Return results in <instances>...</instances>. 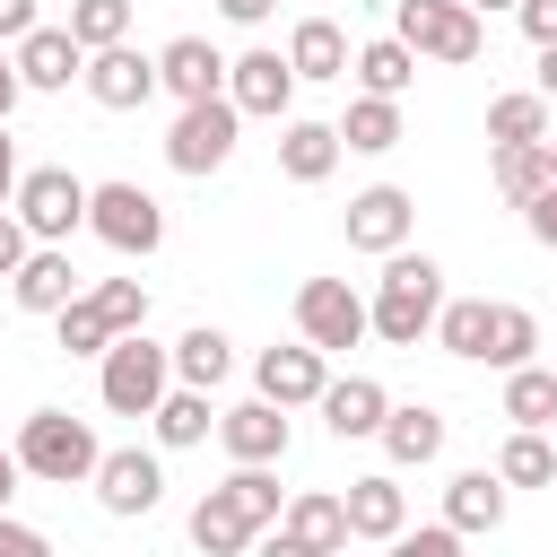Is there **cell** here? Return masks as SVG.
I'll return each instance as SVG.
<instances>
[{"mask_svg": "<svg viewBox=\"0 0 557 557\" xmlns=\"http://www.w3.org/2000/svg\"><path fill=\"white\" fill-rule=\"evenodd\" d=\"M366 313H374V339H383V348H418V339H435L444 270H435L426 252H392L383 278H374V296H366Z\"/></svg>", "mask_w": 557, "mask_h": 557, "instance_id": "6da1fadb", "label": "cell"}, {"mask_svg": "<svg viewBox=\"0 0 557 557\" xmlns=\"http://www.w3.org/2000/svg\"><path fill=\"white\" fill-rule=\"evenodd\" d=\"M9 444H17V470H26V479H44V487H96L104 444H96L87 418H70V409H26Z\"/></svg>", "mask_w": 557, "mask_h": 557, "instance_id": "7a4b0ae2", "label": "cell"}, {"mask_svg": "<svg viewBox=\"0 0 557 557\" xmlns=\"http://www.w3.org/2000/svg\"><path fill=\"white\" fill-rule=\"evenodd\" d=\"M165 392H174V348H157L148 331H131V339H113L96 357V400L113 418H157Z\"/></svg>", "mask_w": 557, "mask_h": 557, "instance_id": "3957f363", "label": "cell"}, {"mask_svg": "<svg viewBox=\"0 0 557 557\" xmlns=\"http://www.w3.org/2000/svg\"><path fill=\"white\" fill-rule=\"evenodd\" d=\"M392 35H400L418 61H444V70H461V61L487 52L479 9H461V0H392Z\"/></svg>", "mask_w": 557, "mask_h": 557, "instance_id": "277c9868", "label": "cell"}, {"mask_svg": "<svg viewBox=\"0 0 557 557\" xmlns=\"http://www.w3.org/2000/svg\"><path fill=\"white\" fill-rule=\"evenodd\" d=\"M87 200H96V183H78L70 165H26V183H17V226L35 235V244H70L78 226H87Z\"/></svg>", "mask_w": 557, "mask_h": 557, "instance_id": "5b68a950", "label": "cell"}, {"mask_svg": "<svg viewBox=\"0 0 557 557\" xmlns=\"http://www.w3.org/2000/svg\"><path fill=\"white\" fill-rule=\"evenodd\" d=\"M87 235L113 244L122 261H148V252L165 244V209H157V191H139V183H96V200H87Z\"/></svg>", "mask_w": 557, "mask_h": 557, "instance_id": "8992f818", "label": "cell"}, {"mask_svg": "<svg viewBox=\"0 0 557 557\" xmlns=\"http://www.w3.org/2000/svg\"><path fill=\"white\" fill-rule=\"evenodd\" d=\"M235 131H244V113H235L226 96L183 104V113H174V131H165V165H174V174H191V183H209V174L235 157Z\"/></svg>", "mask_w": 557, "mask_h": 557, "instance_id": "52a82bcc", "label": "cell"}, {"mask_svg": "<svg viewBox=\"0 0 557 557\" xmlns=\"http://www.w3.org/2000/svg\"><path fill=\"white\" fill-rule=\"evenodd\" d=\"M366 331H374V313H366V296H357L348 278H305V287H296V339H305V348L339 357V348H357Z\"/></svg>", "mask_w": 557, "mask_h": 557, "instance_id": "ba28073f", "label": "cell"}, {"mask_svg": "<svg viewBox=\"0 0 557 557\" xmlns=\"http://www.w3.org/2000/svg\"><path fill=\"white\" fill-rule=\"evenodd\" d=\"M296 70H287V52H270V44H252V52H235L226 61V104L244 113V122H296Z\"/></svg>", "mask_w": 557, "mask_h": 557, "instance_id": "9c48e42d", "label": "cell"}, {"mask_svg": "<svg viewBox=\"0 0 557 557\" xmlns=\"http://www.w3.org/2000/svg\"><path fill=\"white\" fill-rule=\"evenodd\" d=\"M96 505H104L113 522L157 513V505H165V461H157V453H139V444H113V453L96 461Z\"/></svg>", "mask_w": 557, "mask_h": 557, "instance_id": "30bf717a", "label": "cell"}, {"mask_svg": "<svg viewBox=\"0 0 557 557\" xmlns=\"http://www.w3.org/2000/svg\"><path fill=\"white\" fill-rule=\"evenodd\" d=\"M409 226H418V200H409L400 183H366V191L348 200V252L392 261V252H409Z\"/></svg>", "mask_w": 557, "mask_h": 557, "instance_id": "8fae6325", "label": "cell"}, {"mask_svg": "<svg viewBox=\"0 0 557 557\" xmlns=\"http://www.w3.org/2000/svg\"><path fill=\"white\" fill-rule=\"evenodd\" d=\"M252 392L270 400V409H322V392H331V357L322 348H261L252 357Z\"/></svg>", "mask_w": 557, "mask_h": 557, "instance_id": "7c38bea8", "label": "cell"}, {"mask_svg": "<svg viewBox=\"0 0 557 557\" xmlns=\"http://www.w3.org/2000/svg\"><path fill=\"white\" fill-rule=\"evenodd\" d=\"M218 444H226L235 470H278V461H287V409H270V400L252 392V400L218 409Z\"/></svg>", "mask_w": 557, "mask_h": 557, "instance_id": "4fadbf2b", "label": "cell"}, {"mask_svg": "<svg viewBox=\"0 0 557 557\" xmlns=\"http://www.w3.org/2000/svg\"><path fill=\"white\" fill-rule=\"evenodd\" d=\"M78 296H87V278H78L70 244H35V252H26V270L9 278V305H17V313H44V322H52V313H70Z\"/></svg>", "mask_w": 557, "mask_h": 557, "instance_id": "5bb4252c", "label": "cell"}, {"mask_svg": "<svg viewBox=\"0 0 557 557\" xmlns=\"http://www.w3.org/2000/svg\"><path fill=\"white\" fill-rule=\"evenodd\" d=\"M104 113H139L148 96H157V52H139V44H113V52H87V78H78Z\"/></svg>", "mask_w": 557, "mask_h": 557, "instance_id": "9a60e30c", "label": "cell"}, {"mask_svg": "<svg viewBox=\"0 0 557 557\" xmlns=\"http://www.w3.org/2000/svg\"><path fill=\"white\" fill-rule=\"evenodd\" d=\"M261 531H270V522H261L226 479L191 505V548H200V557H252V540H261Z\"/></svg>", "mask_w": 557, "mask_h": 557, "instance_id": "2e32d148", "label": "cell"}, {"mask_svg": "<svg viewBox=\"0 0 557 557\" xmlns=\"http://www.w3.org/2000/svg\"><path fill=\"white\" fill-rule=\"evenodd\" d=\"M157 87H165L174 104H209V96H226V52H218L209 35H174V44L157 52Z\"/></svg>", "mask_w": 557, "mask_h": 557, "instance_id": "e0dca14e", "label": "cell"}, {"mask_svg": "<svg viewBox=\"0 0 557 557\" xmlns=\"http://www.w3.org/2000/svg\"><path fill=\"white\" fill-rule=\"evenodd\" d=\"M348 540H374V548H392L400 531H409V496H400V479L392 470H366V479H348Z\"/></svg>", "mask_w": 557, "mask_h": 557, "instance_id": "ac0fdd59", "label": "cell"}, {"mask_svg": "<svg viewBox=\"0 0 557 557\" xmlns=\"http://www.w3.org/2000/svg\"><path fill=\"white\" fill-rule=\"evenodd\" d=\"M383 418H392V392H383L374 374H331V392H322V426H331L339 444L383 435Z\"/></svg>", "mask_w": 557, "mask_h": 557, "instance_id": "d6986e66", "label": "cell"}, {"mask_svg": "<svg viewBox=\"0 0 557 557\" xmlns=\"http://www.w3.org/2000/svg\"><path fill=\"white\" fill-rule=\"evenodd\" d=\"M17 78H26V96H61L70 78H87L78 35H70V26H35V35L17 44Z\"/></svg>", "mask_w": 557, "mask_h": 557, "instance_id": "ffe728a7", "label": "cell"}, {"mask_svg": "<svg viewBox=\"0 0 557 557\" xmlns=\"http://www.w3.org/2000/svg\"><path fill=\"white\" fill-rule=\"evenodd\" d=\"M383 461L392 470H426L435 453H444V409H426V400H392V418H383Z\"/></svg>", "mask_w": 557, "mask_h": 557, "instance_id": "44dd1931", "label": "cell"}, {"mask_svg": "<svg viewBox=\"0 0 557 557\" xmlns=\"http://www.w3.org/2000/svg\"><path fill=\"white\" fill-rule=\"evenodd\" d=\"M348 148H339V122H278V174L287 183H331V165H339Z\"/></svg>", "mask_w": 557, "mask_h": 557, "instance_id": "7402d4cb", "label": "cell"}, {"mask_svg": "<svg viewBox=\"0 0 557 557\" xmlns=\"http://www.w3.org/2000/svg\"><path fill=\"white\" fill-rule=\"evenodd\" d=\"M348 35L331 26V17H296V35H287V70L305 78V87H331V78H348Z\"/></svg>", "mask_w": 557, "mask_h": 557, "instance_id": "603a6c76", "label": "cell"}, {"mask_svg": "<svg viewBox=\"0 0 557 557\" xmlns=\"http://www.w3.org/2000/svg\"><path fill=\"white\" fill-rule=\"evenodd\" d=\"M505 496H513V487H505L496 470H453V479H444V522H453L461 540H470V531H496V522H505Z\"/></svg>", "mask_w": 557, "mask_h": 557, "instance_id": "cb8c5ba5", "label": "cell"}, {"mask_svg": "<svg viewBox=\"0 0 557 557\" xmlns=\"http://www.w3.org/2000/svg\"><path fill=\"white\" fill-rule=\"evenodd\" d=\"M278 531H296L313 557H339V548H348V505H339L331 487H296L287 513H278Z\"/></svg>", "mask_w": 557, "mask_h": 557, "instance_id": "d4e9b609", "label": "cell"}, {"mask_svg": "<svg viewBox=\"0 0 557 557\" xmlns=\"http://www.w3.org/2000/svg\"><path fill=\"white\" fill-rule=\"evenodd\" d=\"M348 78H357V96H409L418 87V52L400 44V35H374V44H357V61H348Z\"/></svg>", "mask_w": 557, "mask_h": 557, "instance_id": "484cf974", "label": "cell"}, {"mask_svg": "<svg viewBox=\"0 0 557 557\" xmlns=\"http://www.w3.org/2000/svg\"><path fill=\"white\" fill-rule=\"evenodd\" d=\"M400 139H409V122H400L392 96H348V113H339V148L348 157H392Z\"/></svg>", "mask_w": 557, "mask_h": 557, "instance_id": "4316f807", "label": "cell"}, {"mask_svg": "<svg viewBox=\"0 0 557 557\" xmlns=\"http://www.w3.org/2000/svg\"><path fill=\"white\" fill-rule=\"evenodd\" d=\"M226 374H235V339H226L218 322H191V331L174 339V383H183V392H218Z\"/></svg>", "mask_w": 557, "mask_h": 557, "instance_id": "83f0119b", "label": "cell"}, {"mask_svg": "<svg viewBox=\"0 0 557 557\" xmlns=\"http://www.w3.org/2000/svg\"><path fill=\"white\" fill-rule=\"evenodd\" d=\"M548 113H557V104H548L540 87H505V96H487V139H496V148H540V139H548Z\"/></svg>", "mask_w": 557, "mask_h": 557, "instance_id": "f1b7e54d", "label": "cell"}, {"mask_svg": "<svg viewBox=\"0 0 557 557\" xmlns=\"http://www.w3.org/2000/svg\"><path fill=\"white\" fill-rule=\"evenodd\" d=\"M487 174H496V200H505V209H531V200L557 183L548 139H540V148H496V157H487Z\"/></svg>", "mask_w": 557, "mask_h": 557, "instance_id": "f546056e", "label": "cell"}, {"mask_svg": "<svg viewBox=\"0 0 557 557\" xmlns=\"http://www.w3.org/2000/svg\"><path fill=\"white\" fill-rule=\"evenodd\" d=\"M148 426H157V444H165V453H191V444H209V435H218V409H209V392H183V383H174V392L157 400V418H148Z\"/></svg>", "mask_w": 557, "mask_h": 557, "instance_id": "4dcf8cb0", "label": "cell"}, {"mask_svg": "<svg viewBox=\"0 0 557 557\" xmlns=\"http://www.w3.org/2000/svg\"><path fill=\"white\" fill-rule=\"evenodd\" d=\"M487 322H496V305L487 296H444V313H435V348L444 357H487Z\"/></svg>", "mask_w": 557, "mask_h": 557, "instance_id": "1f68e13d", "label": "cell"}, {"mask_svg": "<svg viewBox=\"0 0 557 557\" xmlns=\"http://www.w3.org/2000/svg\"><path fill=\"white\" fill-rule=\"evenodd\" d=\"M505 418L531 426V435H548V418H557V366H513L505 374Z\"/></svg>", "mask_w": 557, "mask_h": 557, "instance_id": "d6a6232c", "label": "cell"}, {"mask_svg": "<svg viewBox=\"0 0 557 557\" xmlns=\"http://www.w3.org/2000/svg\"><path fill=\"white\" fill-rule=\"evenodd\" d=\"M496 479H505V487H557V444L531 435V426H513L505 453H496Z\"/></svg>", "mask_w": 557, "mask_h": 557, "instance_id": "836d02e7", "label": "cell"}, {"mask_svg": "<svg viewBox=\"0 0 557 557\" xmlns=\"http://www.w3.org/2000/svg\"><path fill=\"white\" fill-rule=\"evenodd\" d=\"M531 348H540V322H531V305H496V322H487V357H479V366L513 374V366H531Z\"/></svg>", "mask_w": 557, "mask_h": 557, "instance_id": "e575fe53", "label": "cell"}, {"mask_svg": "<svg viewBox=\"0 0 557 557\" xmlns=\"http://www.w3.org/2000/svg\"><path fill=\"white\" fill-rule=\"evenodd\" d=\"M70 35H78V52L131 44V0H70Z\"/></svg>", "mask_w": 557, "mask_h": 557, "instance_id": "d590c367", "label": "cell"}, {"mask_svg": "<svg viewBox=\"0 0 557 557\" xmlns=\"http://www.w3.org/2000/svg\"><path fill=\"white\" fill-rule=\"evenodd\" d=\"M52 339H61V357H104V348H113L122 331H113V322L96 313V296H78L70 313H52Z\"/></svg>", "mask_w": 557, "mask_h": 557, "instance_id": "8d00e7d4", "label": "cell"}, {"mask_svg": "<svg viewBox=\"0 0 557 557\" xmlns=\"http://www.w3.org/2000/svg\"><path fill=\"white\" fill-rule=\"evenodd\" d=\"M87 296H96V313H104L122 339H131V331H148V287H139V278H96Z\"/></svg>", "mask_w": 557, "mask_h": 557, "instance_id": "74e56055", "label": "cell"}, {"mask_svg": "<svg viewBox=\"0 0 557 557\" xmlns=\"http://www.w3.org/2000/svg\"><path fill=\"white\" fill-rule=\"evenodd\" d=\"M383 557H461V531L453 522H426V531H400Z\"/></svg>", "mask_w": 557, "mask_h": 557, "instance_id": "f35d334b", "label": "cell"}, {"mask_svg": "<svg viewBox=\"0 0 557 557\" xmlns=\"http://www.w3.org/2000/svg\"><path fill=\"white\" fill-rule=\"evenodd\" d=\"M26 252H35V235L17 226V209H0V278H17V270H26Z\"/></svg>", "mask_w": 557, "mask_h": 557, "instance_id": "ab89813d", "label": "cell"}, {"mask_svg": "<svg viewBox=\"0 0 557 557\" xmlns=\"http://www.w3.org/2000/svg\"><path fill=\"white\" fill-rule=\"evenodd\" d=\"M0 557H52V540H44L35 522H17V513H0Z\"/></svg>", "mask_w": 557, "mask_h": 557, "instance_id": "60d3db41", "label": "cell"}, {"mask_svg": "<svg viewBox=\"0 0 557 557\" xmlns=\"http://www.w3.org/2000/svg\"><path fill=\"white\" fill-rule=\"evenodd\" d=\"M513 26H522L540 52H548V44H557V0H522V9H513Z\"/></svg>", "mask_w": 557, "mask_h": 557, "instance_id": "b9f144b4", "label": "cell"}, {"mask_svg": "<svg viewBox=\"0 0 557 557\" xmlns=\"http://www.w3.org/2000/svg\"><path fill=\"white\" fill-rule=\"evenodd\" d=\"M35 26H44V17H35V0H0V44H9V52H17Z\"/></svg>", "mask_w": 557, "mask_h": 557, "instance_id": "7bdbcfd3", "label": "cell"}, {"mask_svg": "<svg viewBox=\"0 0 557 557\" xmlns=\"http://www.w3.org/2000/svg\"><path fill=\"white\" fill-rule=\"evenodd\" d=\"M522 226H531V235H540V244L557 252V183H548V191H540V200L522 209Z\"/></svg>", "mask_w": 557, "mask_h": 557, "instance_id": "ee69618b", "label": "cell"}, {"mask_svg": "<svg viewBox=\"0 0 557 557\" xmlns=\"http://www.w3.org/2000/svg\"><path fill=\"white\" fill-rule=\"evenodd\" d=\"M17 96H26V78H17V52L0 44V131H9V113H17Z\"/></svg>", "mask_w": 557, "mask_h": 557, "instance_id": "f6af8a7d", "label": "cell"}, {"mask_svg": "<svg viewBox=\"0 0 557 557\" xmlns=\"http://www.w3.org/2000/svg\"><path fill=\"white\" fill-rule=\"evenodd\" d=\"M17 183H26V165H17V139H9V131H0V209H9V200H17Z\"/></svg>", "mask_w": 557, "mask_h": 557, "instance_id": "bcb514c9", "label": "cell"}, {"mask_svg": "<svg viewBox=\"0 0 557 557\" xmlns=\"http://www.w3.org/2000/svg\"><path fill=\"white\" fill-rule=\"evenodd\" d=\"M252 557H313V548H305L296 531H261V540H252Z\"/></svg>", "mask_w": 557, "mask_h": 557, "instance_id": "7dc6e473", "label": "cell"}, {"mask_svg": "<svg viewBox=\"0 0 557 557\" xmlns=\"http://www.w3.org/2000/svg\"><path fill=\"white\" fill-rule=\"evenodd\" d=\"M278 0H218V17H235V26H261Z\"/></svg>", "mask_w": 557, "mask_h": 557, "instance_id": "c3c4849f", "label": "cell"}, {"mask_svg": "<svg viewBox=\"0 0 557 557\" xmlns=\"http://www.w3.org/2000/svg\"><path fill=\"white\" fill-rule=\"evenodd\" d=\"M17 479H26V470H17V444H0V513H9V496H17Z\"/></svg>", "mask_w": 557, "mask_h": 557, "instance_id": "681fc988", "label": "cell"}, {"mask_svg": "<svg viewBox=\"0 0 557 557\" xmlns=\"http://www.w3.org/2000/svg\"><path fill=\"white\" fill-rule=\"evenodd\" d=\"M531 87H540V96H548V104H557V44H548V52H540V78H531Z\"/></svg>", "mask_w": 557, "mask_h": 557, "instance_id": "f907efd6", "label": "cell"}, {"mask_svg": "<svg viewBox=\"0 0 557 557\" xmlns=\"http://www.w3.org/2000/svg\"><path fill=\"white\" fill-rule=\"evenodd\" d=\"M461 9H522V0H461Z\"/></svg>", "mask_w": 557, "mask_h": 557, "instance_id": "816d5d0a", "label": "cell"}, {"mask_svg": "<svg viewBox=\"0 0 557 557\" xmlns=\"http://www.w3.org/2000/svg\"><path fill=\"white\" fill-rule=\"evenodd\" d=\"M548 165H557V139H548Z\"/></svg>", "mask_w": 557, "mask_h": 557, "instance_id": "f5cc1de1", "label": "cell"}]
</instances>
